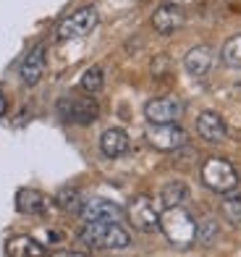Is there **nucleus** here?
<instances>
[{
  "mask_svg": "<svg viewBox=\"0 0 241 257\" xmlns=\"http://www.w3.org/2000/svg\"><path fill=\"white\" fill-rule=\"evenodd\" d=\"M199 223L183 207H165L160 213V231L176 249H189L197 241Z\"/></svg>",
  "mask_w": 241,
  "mask_h": 257,
  "instance_id": "nucleus-1",
  "label": "nucleus"
},
{
  "mask_svg": "<svg viewBox=\"0 0 241 257\" xmlns=\"http://www.w3.org/2000/svg\"><path fill=\"white\" fill-rule=\"evenodd\" d=\"M79 239L92 249H126L131 244V233L121 223H84Z\"/></svg>",
  "mask_w": 241,
  "mask_h": 257,
  "instance_id": "nucleus-2",
  "label": "nucleus"
},
{
  "mask_svg": "<svg viewBox=\"0 0 241 257\" xmlns=\"http://www.w3.org/2000/svg\"><path fill=\"white\" fill-rule=\"evenodd\" d=\"M202 184L215 194H233L238 189V171L225 158H207L202 166Z\"/></svg>",
  "mask_w": 241,
  "mask_h": 257,
  "instance_id": "nucleus-3",
  "label": "nucleus"
},
{
  "mask_svg": "<svg viewBox=\"0 0 241 257\" xmlns=\"http://www.w3.org/2000/svg\"><path fill=\"white\" fill-rule=\"evenodd\" d=\"M144 139L157 153H178L189 145V134L176 123H150V128L144 132Z\"/></svg>",
  "mask_w": 241,
  "mask_h": 257,
  "instance_id": "nucleus-4",
  "label": "nucleus"
},
{
  "mask_svg": "<svg viewBox=\"0 0 241 257\" xmlns=\"http://www.w3.org/2000/svg\"><path fill=\"white\" fill-rule=\"evenodd\" d=\"M126 218H129V223L142 233L160 231V207L155 205V200L150 194H136L129 202V207H126Z\"/></svg>",
  "mask_w": 241,
  "mask_h": 257,
  "instance_id": "nucleus-5",
  "label": "nucleus"
},
{
  "mask_svg": "<svg viewBox=\"0 0 241 257\" xmlns=\"http://www.w3.org/2000/svg\"><path fill=\"white\" fill-rule=\"evenodd\" d=\"M97 21H100L97 8H95V6H84V8L74 11L71 16H66V19L61 21L58 29H55V37H58L61 42L87 37V34L97 27Z\"/></svg>",
  "mask_w": 241,
  "mask_h": 257,
  "instance_id": "nucleus-6",
  "label": "nucleus"
},
{
  "mask_svg": "<svg viewBox=\"0 0 241 257\" xmlns=\"http://www.w3.org/2000/svg\"><path fill=\"white\" fill-rule=\"evenodd\" d=\"M58 113L66 123H74V126H89L97 121L100 115V105L89 97H68V100H61L58 105Z\"/></svg>",
  "mask_w": 241,
  "mask_h": 257,
  "instance_id": "nucleus-7",
  "label": "nucleus"
},
{
  "mask_svg": "<svg viewBox=\"0 0 241 257\" xmlns=\"http://www.w3.org/2000/svg\"><path fill=\"white\" fill-rule=\"evenodd\" d=\"M183 110L186 108L178 97H155L144 105V118L150 123H176Z\"/></svg>",
  "mask_w": 241,
  "mask_h": 257,
  "instance_id": "nucleus-8",
  "label": "nucleus"
},
{
  "mask_svg": "<svg viewBox=\"0 0 241 257\" xmlns=\"http://www.w3.org/2000/svg\"><path fill=\"white\" fill-rule=\"evenodd\" d=\"M84 218V223H121L123 220V210L110 202V200H100V197H95V200H87L82 213H79Z\"/></svg>",
  "mask_w": 241,
  "mask_h": 257,
  "instance_id": "nucleus-9",
  "label": "nucleus"
},
{
  "mask_svg": "<svg viewBox=\"0 0 241 257\" xmlns=\"http://www.w3.org/2000/svg\"><path fill=\"white\" fill-rule=\"evenodd\" d=\"M183 21H186V16H183V8L178 3H163L152 14V29L157 34H173L183 27Z\"/></svg>",
  "mask_w": 241,
  "mask_h": 257,
  "instance_id": "nucleus-10",
  "label": "nucleus"
},
{
  "mask_svg": "<svg viewBox=\"0 0 241 257\" xmlns=\"http://www.w3.org/2000/svg\"><path fill=\"white\" fill-rule=\"evenodd\" d=\"M45 55H48L45 45H34V48L24 55V61H21V66H19V76H21V84L24 87H34L42 79V74H45Z\"/></svg>",
  "mask_w": 241,
  "mask_h": 257,
  "instance_id": "nucleus-11",
  "label": "nucleus"
},
{
  "mask_svg": "<svg viewBox=\"0 0 241 257\" xmlns=\"http://www.w3.org/2000/svg\"><path fill=\"white\" fill-rule=\"evenodd\" d=\"M212 66H215V50L210 45H197V48H191L183 55V68H186V74H191V76L210 74Z\"/></svg>",
  "mask_w": 241,
  "mask_h": 257,
  "instance_id": "nucleus-12",
  "label": "nucleus"
},
{
  "mask_svg": "<svg viewBox=\"0 0 241 257\" xmlns=\"http://www.w3.org/2000/svg\"><path fill=\"white\" fill-rule=\"evenodd\" d=\"M197 134L204 139V142H223L225 134H228L223 115L215 113V110H202L197 115Z\"/></svg>",
  "mask_w": 241,
  "mask_h": 257,
  "instance_id": "nucleus-13",
  "label": "nucleus"
},
{
  "mask_svg": "<svg viewBox=\"0 0 241 257\" xmlns=\"http://www.w3.org/2000/svg\"><path fill=\"white\" fill-rule=\"evenodd\" d=\"M131 150V139L123 128H105L100 134V153L105 158H121Z\"/></svg>",
  "mask_w": 241,
  "mask_h": 257,
  "instance_id": "nucleus-14",
  "label": "nucleus"
},
{
  "mask_svg": "<svg viewBox=\"0 0 241 257\" xmlns=\"http://www.w3.org/2000/svg\"><path fill=\"white\" fill-rule=\"evenodd\" d=\"M16 210L24 215H42L48 213V197L37 189H19L16 192Z\"/></svg>",
  "mask_w": 241,
  "mask_h": 257,
  "instance_id": "nucleus-15",
  "label": "nucleus"
},
{
  "mask_svg": "<svg viewBox=\"0 0 241 257\" xmlns=\"http://www.w3.org/2000/svg\"><path fill=\"white\" fill-rule=\"evenodd\" d=\"M45 247L32 236H11L6 241V257H42Z\"/></svg>",
  "mask_w": 241,
  "mask_h": 257,
  "instance_id": "nucleus-16",
  "label": "nucleus"
},
{
  "mask_svg": "<svg viewBox=\"0 0 241 257\" xmlns=\"http://www.w3.org/2000/svg\"><path fill=\"white\" fill-rule=\"evenodd\" d=\"M84 194L76 189V186H63V189L55 194V205H58L61 210H66V213H74L79 215L82 213V207H84Z\"/></svg>",
  "mask_w": 241,
  "mask_h": 257,
  "instance_id": "nucleus-17",
  "label": "nucleus"
},
{
  "mask_svg": "<svg viewBox=\"0 0 241 257\" xmlns=\"http://www.w3.org/2000/svg\"><path fill=\"white\" fill-rule=\"evenodd\" d=\"M186 200H189V186L183 181H170V184L163 186V192H160L163 207H181Z\"/></svg>",
  "mask_w": 241,
  "mask_h": 257,
  "instance_id": "nucleus-18",
  "label": "nucleus"
},
{
  "mask_svg": "<svg viewBox=\"0 0 241 257\" xmlns=\"http://www.w3.org/2000/svg\"><path fill=\"white\" fill-rule=\"evenodd\" d=\"M79 87H82V92H87V95H97V92L105 87V71H102V66H89L82 74V79H79Z\"/></svg>",
  "mask_w": 241,
  "mask_h": 257,
  "instance_id": "nucleus-19",
  "label": "nucleus"
},
{
  "mask_svg": "<svg viewBox=\"0 0 241 257\" xmlns=\"http://www.w3.org/2000/svg\"><path fill=\"white\" fill-rule=\"evenodd\" d=\"M220 58H223L225 66L238 68L241 71V34H233L231 40H225L223 50H220Z\"/></svg>",
  "mask_w": 241,
  "mask_h": 257,
  "instance_id": "nucleus-20",
  "label": "nucleus"
},
{
  "mask_svg": "<svg viewBox=\"0 0 241 257\" xmlns=\"http://www.w3.org/2000/svg\"><path fill=\"white\" fill-rule=\"evenodd\" d=\"M223 215L228 218V223L241 228V197H225L223 200Z\"/></svg>",
  "mask_w": 241,
  "mask_h": 257,
  "instance_id": "nucleus-21",
  "label": "nucleus"
},
{
  "mask_svg": "<svg viewBox=\"0 0 241 257\" xmlns=\"http://www.w3.org/2000/svg\"><path fill=\"white\" fill-rule=\"evenodd\" d=\"M215 236H217V226L212 223V220H204V223H199V228H197V241L210 244Z\"/></svg>",
  "mask_w": 241,
  "mask_h": 257,
  "instance_id": "nucleus-22",
  "label": "nucleus"
},
{
  "mask_svg": "<svg viewBox=\"0 0 241 257\" xmlns=\"http://www.w3.org/2000/svg\"><path fill=\"white\" fill-rule=\"evenodd\" d=\"M150 71H152V76L168 74V71H170V58H168V55H157L155 61H152V66H150Z\"/></svg>",
  "mask_w": 241,
  "mask_h": 257,
  "instance_id": "nucleus-23",
  "label": "nucleus"
},
{
  "mask_svg": "<svg viewBox=\"0 0 241 257\" xmlns=\"http://www.w3.org/2000/svg\"><path fill=\"white\" fill-rule=\"evenodd\" d=\"M50 257H87L84 252H66V249H61V252H53Z\"/></svg>",
  "mask_w": 241,
  "mask_h": 257,
  "instance_id": "nucleus-24",
  "label": "nucleus"
},
{
  "mask_svg": "<svg viewBox=\"0 0 241 257\" xmlns=\"http://www.w3.org/2000/svg\"><path fill=\"white\" fill-rule=\"evenodd\" d=\"M6 108H8V100H6V92L0 89V115L6 113Z\"/></svg>",
  "mask_w": 241,
  "mask_h": 257,
  "instance_id": "nucleus-25",
  "label": "nucleus"
},
{
  "mask_svg": "<svg viewBox=\"0 0 241 257\" xmlns=\"http://www.w3.org/2000/svg\"><path fill=\"white\" fill-rule=\"evenodd\" d=\"M178 3H183V0H178Z\"/></svg>",
  "mask_w": 241,
  "mask_h": 257,
  "instance_id": "nucleus-26",
  "label": "nucleus"
}]
</instances>
